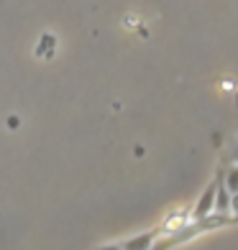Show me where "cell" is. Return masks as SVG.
<instances>
[{
	"mask_svg": "<svg viewBox=\"0 0 238 250\" xmlns=\"http://www.w3.org/2000/svg\"><path fill=\"white\" fill-rule=\"evenodd\" d=\"M218 179H220V176H218ZM218 179H215L213 184H210L205 191H202L197 207H195V212H192V217H195V220H208L210 214L215 212V197H218V187H220Z\"/></svg>",
	"mask_w": 238,
	"mask_h": 250,
	"instance_id": "1",
	"label": "cell"
},
{
	"mask_svg": "<svg viewBox=\"0 0 238 250\" xmlns=\"http://www.w3.org/2000/svg\"><path fill=\"white\" fill-rule=\"evenodd\" d=\"M156 245V232H143L123 243V250H151Z\"/></svg>",
	"mask_w": 238,
	"mask_h": 250,
	"instance_id": "2",
	"label": "cell"
},
{
	"mask_svg": "<svg viewBox=\"0 0 238 250\" xmlns=\"http://www.w3.org/2000/svg\"><path fill=\"white\" fill-rule=\"evenodd\" d=\"M231 199H233V194L228 191V187H225V181H220L218 197H215V212H218V214H228L231 212Z\"/></svg>",
	"mask_w": 238,
	"mask_h": 250,
	"instance_id": "3",
	"label": "cell"
},
{
	"mask_svg": "<svg viewBox=\"0 0 238 250\" xmlns=\"http://www.w3.org/2000/svg\"><path fill=\"white\" fill-rule=\"evenodd\" d=\"M223 181H225V187H228L231 194H236V191H238V164H236L233 168H228V171H225Z\"/></svg>",
	"mask_w": 238,
	"mask_h": 250,
	"instance_id": "4",
	"label": "cell"
},
{
	"mask_svg": "<svg viewBox=\"0 0 238 250\" xmlns=\"http://www.w3.org/2000/svg\"><path fill=\"white\" fill-rule=\"evenodd\" d=\"M231 209L238 214V191H236V194H233V199H231Z\"/></svg>",
	"mask_w": 238,
	"mask_h": 250,
	"instance_id": "5",
	"label": "cell"
},
{
	"mask_svg": "<svg viewBox=\"0 0 238 250\" xmlns=\"http://www.w3.org/2000/svg\"><path fill=\"white\" fill-rule=\"evenodd\" d=\"M97 250H123V245H103V248H97Z\"/></svg>",
	"mask_w": 238,
	"mask_h": 250,
	"instance_id": "6",
	"label": "cell"
},
{
	"mask_svg": "<svg viewBox=\"0 0 238 250\" xmlns=\"http://www.w3.org/2000/svg\"><path fill=\"white\" fill-rule=\"evenodd\" d=\"M233 158H236V164H238V148H236V153H233Z\"/></svg>",
	"mask_w": 238,
	"mask_h": 250,
	"instance_id": "7",
	"label": "cell"
}]
</instances>
